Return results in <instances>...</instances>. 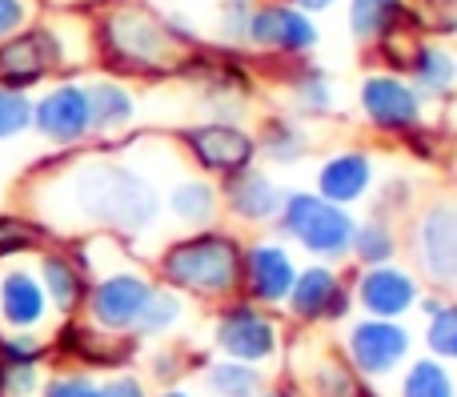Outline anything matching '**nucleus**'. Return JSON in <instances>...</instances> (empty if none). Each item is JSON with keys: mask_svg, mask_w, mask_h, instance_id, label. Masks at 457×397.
I'll use <instances>...</instances> for the list:
<instances>
[{"mask_svg": "<svg viewBox=\"0 0 457 397\" xmlns=\"http://www.w3.org/2000/svg\"><path fill=\"white\" fill-rule=\"evenodd\" d=\"M157 185L149 173L109 153H85V157L61 161V165L37 173L29 185V213L48 233H109V237H141L161 221Z\"/></svg>", "mask_w": 457, "mask_h": 397, "instance_id": "nucleus-1", "label": "nucleus"}, {"mask_svg": "<svg viewBox=\"0 0 457 397\" xmlns=\"http://www.w3.org/2000/svg\"><path fill=\"white\" fill-rule=\"evenodd\" d=\"M93 61L109 77H173L189 56V29L145 0H101L88 16Z\"/></svg>", "mask_w": 457, "mask_h": 397, "instance_id": "nucleus-2", "label": "nucleus"}, {"mask_svg": "<svg viewBox=\"0 0 457 397\" xmlns=\"http://www.w3.org/2000/svg\"><path fill=\"white\" fill-rule=\"evenodd\" d=\"M93 61V29L80 12H56L24 24L16 37L0 45V85L37 93L56 77H77V69Z\"/></svg>", "mask_w": 457, "mask_h": 397, "instance_id": "nucleus-3", "label": "nucleus"}, {"mask_svg": "<svg viewBox=\"0 0 457 397\" xmlns=\"http://www.w3.org/2000/svg\"><path fill=\"white\" fill-rule=\"evenodd\" d=\"M241 237L228 229H189L185 237L169 241L157 257V285L181 297L225 305L241 294Z\"/></svg>", "mask_w": 457, "mask_h": 397, "instance_id": "nucleus-4", "label": "nucleus"}, {"mask_svg": "<svg viewBox=\"0 0 457 397\" xmlns=\"http://www.w3.org/2000/svg\"><path fill=\"white\" fill-rule=\"evenodd\" d=\"M353 229H357V217L349 213V209L333 205V201L317 197L313 189L285 193L281 217H277V233L285 237V245H297L301 253H309L313 261H325V265L349 261Z\"/></svg>", "mask_w": 457, "mask_h": 397, "instance_id": "nucleus-5", "label": "nucleus"}, {"mask_svg": "<svg viewBox=\"0 0 457 397\" xmlns=\"http://www.w3.org/2000/svg\"><path fill=\"white\" fill-rule=\"evenodd\" d=\"M157 277L141 265H109V269L88 273V294H85V326L101 329L109 337H125L137 329L145 305H149Z\"/></svg>", "mask_w": 457, "mask_h": 397, "instance_id": "nucleus-6", "label": "nucleus"}, {"mask_svg": "<svg viewBox=\"0 0 457 397\" xmlns=\"http://www.w3.org/2000/svg\"><path fill=\"white\" fill-rule=\"evenodd\" d=\"M32 133L53 149H80L93 141L85 77H56L32 93Z\"/></svg>", "mask_w": 457, "mask_h": 397, "instance_id": "nucleus-7", "label": "nucleus"}, {"mask_svg": "<svg viewBox=\"0 0 457 397\" xmlns=\"http://www.w3.org/2000/svg\"><path fill=\"white\" fill-rule=\"evenodd\" d=\"M321 45L317 16L301 12L289 0H257L245 32V48L273 61H309L313 48Z\"/></svg>", "mask_w": 457, "mask_h": 397, "instance_id": "nucleus-8", "label": "nucleus"}, {"mask_svg": "<svg viewBox=\"0 0 457 397\" xmlns=\"http://www.w3.org/2000/svg\"><path fill=\"white\" fill-rule=\"evenodd\" d=\"M357 109L365 125L386 136H410L426 125V96L397 69H373L357 80Z\"/></svg>", "mask_w": 457, "mask_h": 397, "instance_id": "nucleus-9", "label": "nucleus"}, {"mask_svg": "<svg viewBox=\"0 0 457 397\" xmlns=\"http://www.w3.org/2000/svg\"><path fill=\"white\" fill-rule=\"evenodd\" d=\"M410 253L434 285L457 294V193H442L413 217Z\"/></svg>", "mask_w": 457, "mask_h": 397, "instance_id": "nucleus-10", "label": "nucleus"}, {"mask_svg": "<svg viewBox=\"0 0 457 397\" xmlns=\"http://www.w3.org/2000/svg\"><path fill=\"white\" fill-rule=\"evenodd\" d=\"M213 342L228 361L261 366V361H273L277 350H281V326H277L273 310H261L245 297H233L217 313Z\"/></svg>", "mask_w": 457, "mask_h": 397, "instance_id": "nucleus-11", "label": "nucleus"}, {"mask_svg": "<svg viewBox=\"0 0 457 397\" xmlns=\"http://www.w3.org/2000/svg\"><path fill=\"white\" fill-rule=\"evenodd\" d=\"M177 141H181L185 157L197 165V173L213 177V181H225V177L257 165V136L233 120H201V125L181 128Z\"/></svg>", "mask_w": 457, "mask_h": 397, "instance_id": "nucleus-12", "label": "nucleus"}, {"mask_svg": "<svg viewBox=\"0 0 457 397\" xmlns=\"http://www.w3.org/2000/svg\"><path fill=\"white\" fill-rule=\"evenodd\" d=\"M297 257L293 245L273 237H257L241 245V294L245 302L261 305V310H281L285 297L297 277Z\"/></svg>", "mask_w": 457, "mask_h": 397, "instance_id": "nucleus-13", "label": "nucleus"}, {"mask_svg": "<svg viewBox=\"0 0 457 397\" xmlns=\"http://www.w3.org/2000/svg\"><path fill=\"white\" fill-rule=\"evenodd\" d=\"M285 310L297 321H305V326H317V321H345L349 310H353V289L345 285L337 265L309 261V265H301L297 277H293Z\"/></svg>", "mask_w": 457, "mask_h": 397, "instance_id": "nucleus-14", "label": "nucleus"}, {"mask_svg": "<svg viewBox=\"0 0 457 397\" xmlns=\"http://www.w3.org/2000/svg\"><path fill=\"white\" fill-rule=\"evenodd\" d=\"M349 289H353V305H361L365 318H381V321H402L421 302V277L410 265L397 261L365 265Z\"/></svg>", "mask_w": 457, "mask_h": 397, "instance_id": "nucleus-15", "label": "nucleus"}, {"mask_svg": "<svg viewBox=\"0 0 457 397\" xmlns=\"http://www.w3.org/2000/svg\"><path fill=\"white\" fill-rule=\"evenodd\" d=\"M48 318L53 310L32 261H21V257L0 261V334H40Z\"/></svg>", "mask_w": 457, "mask_h": 397, "instance_id": "nucleus-16", "label": "nucleus"}, {"mask_svg": "<svg viewBox=\"0 0 457 397\" xmlns=\"http://www.w3.org/2000/svg\"><path fill=\"white\" fill-rule=\"evenodd\" d=\"M413 337L402 321H381V318H361L349 326L345 353L361 377H386L410 358Z\"/></svg>", "mask_w": 457, "mask_h": 397, "instance_id": "nucleus-17", "label": "nucleus"}, {"mask_svg": "<svg viewBox=\"0 0 457 397\" xmlns=\"http://www.w3.org/2000/svg\"><path fill=\"white\" fill-rule=\"evenodd\" d=\"M32 269L40 277V289L48 297V310L56 318H77L88 294V269L72 245H40L32 253Z\"/></svg>", "mask_w": 457, "mask_h": 397, "instance_id": "nucleus-18", "label": "nucleus"}, {"mask_svg": "<svg viewBox=\"0 0 457 397\" xmlns=\"http://www.w3.org/2000/svg\"><path fill=\"white\" fill-rule=\"evenodd\" d=\"M221 185V209L233 221L253 225V229H265V225H277L285 205V189L265 173V169H241V173L225 177Z\"/></svg>", "mask_w": 457, "mask_h": 397, "instance_id": "nucleus-19", "label": "nucleus"}, {"mask_svg": "<svg viewBox=\"0 0 457 397\" xmlns=\"http://www.w3.org/2000/svg\"><path fill=\"white\" fill-rule=\"evenodd\" d=\"M378 185V165L365 149H337L321 161L317 169V197L333 201L341 209H353L357 201H365Z\"/></svg>", "mask_w": 457, "mask_h": 397, "instance_id": "nucleus-20", "label": "nucleus"}, {"mask_svg": "<svg viewBox=\"0 0 457 397\" xmlns=\"http://www.w3.org/2000/svg\"><path fill=\"white\" fill-rule=\"evenodd\" d=\"M88 88V117H93V136L101 141H112V136L129 133L137 125V93L129 80L109 77V72H96V77H85Z\"/></svg>", "mask_w": 457, "mask_h": 397, "instance_id": "nucleus-21", "label": "nucleus"}, {"mask_svg": "<svg viewBox=\"0 0 457 397\" xmlns=\"http://www.w3.org/2000/svg\"><path fill=\"white\" fill-rule=\"evenodd\" d=\"M402 72L421 96H450L457 88V53L445 40H434V37H418L410 48H405V61H402Z\"/></svg>", "mask_w": 457, "mask_h": 397, "instance_id": "nucleus-22", "label": "nucleus"}, {"mask_svg": "<svg viewBox=\"0 0 457 397\" xmlns=\"http://www.w3.org/2000/svg\"><path fill=\"white\" fill-rule=\"evenodd\" d=\"M410 16V0H345L349 37L365 48H389L405 32Z\"/></svg>", "mask_w": 457, "mask_h": 397, "instance_id": "nucleus-23", "label": "nucleus"}, {"mask_svg": "<svg viewBox=\"0 0 457 397\" xmlns=\"http://www.w3.org/2000/svg\"><path fill=\"white\" fill-rule=\"evenodd\" d=\"M165 209L185 229H209V225H217V217H221V185L201 173L181 177V181H173V189H169Z\"/></svg>", "mask_w": 457, "mask_h": 397, "instance_id": "nucleus-24", "label": "nucleus"}, {"mask_svg": "<svg viewBox=\"0 0 457 397\" xmlns=\"http://www.w3.org/2000/svg\"><path fill=\"white\" fill-rule=\"evenodd\" d=\"M397 249H402V233H397V225L389 221V213H370L365 221H357L349 257L365 269V265L397 261Z\"/></svg>", "mask_w": 457, "mask_h": 397, "instance_id": "nucleus-25", "label": "nucleus"}, {"mask_svg": "<svg viewBox=\"0 0 457 397\" xmlns=\"http://www.w3.org/2000/svg\"><path fill=\"white\" fill-rule=\"evenodd\" d=\"M309 153V133L297 117H269L257 133V157L273 165H297Z\"/></svg>", "mask_w": 457, "mask_h": 397, "instance_id": "nucleus-26", "label": "nucleus"}, {"mask_svg": "<svg viewBox=\"0 0 457 397\" xmlns=\"http://www.w3.org/2000/svg\"><path fill=\"white\" fill-rule=\"evenodd\" d=\"M285 88H289V104L297 117H325V112H333V80L317 64L297 61Z\"/></svg>", "mask_w": 457, "mask_h": 397, "instance_id": "nucleus-27", "label": "nucleus"}, {"mask_svg": "<svg viewBox=\"0 0 457 397\" xmlns=\"http://www.w3.org/2000/svg\"><path fill=\"white\" fill-rule=\"evenodd\" d=\"M457 382L437 358H418L402 377V397H453Z\"/></svg>", "mask_w": 457, "mask_h": 397, "instance_id": "nucleus-28", "label": "nucleus"}, {"mask_svg": "<svg viewBox=\"0 0 457 397\" xmlns=\"http://www.w3.org/2000/svg\"><path fill=\"white\" fill-rule=\"evenodd\" d=\"M181 318H185V297L173 294V289H165V285H157L133 334L137 337H157V334H165V329H173Z\"/></svg>", "mask_w": 457, "mask_h": 397, "instance_id": "nucleus-29", "label": "nucleus"}, {"mask_svg": "<svg viewBox=\"0 0 457 397\" xmlns=\"http://www.w3.org/2000/svg\"><path fill=\"white\" fill-rule=\"evenodd\" d=\"M45 245V229L24 213H0V261L8 257H24L37 253Z\"/></svg>", "mask_w": 457, "mask_h": 397, "instance_id": "nucleus-30", "label": "nucleus"}, {"mask_svg": "<svg viewBox=\"0 0 457 397\" xmlns=\"http://www.w3.org/2000/svg\"><path fill=\"white\" fill-rule=\"evenodd\" d=\"M209 390L221 393V397H257L261 390V377L253 366H241V361H217V366H209L205 374Z\"/></svg>", "mask_w": 457, "mask_h": 397, "instance_id": "nucleus-31", "label": "nucleus"}, {"mask_svg": "<svg viewBox=\"0 0 457 397\" xmlns=\"http://www.w3.org/2000/svg\"><path fill=\"white\" fill-rule=\"evenodd\" d=\"M426 345H429V358L457 361V302H442L429 313Z\"/></svg>", "mask_w": 457, "mask_h": 397, "instance_id": "nucleus-32", "label": "nucleus"}, {"mask_svg": "<svg viewBox=\"0 0 457 397\" xmlns=\"http://www.w3.org/2000/svg\"><path fill=\"white\" fill-rule=\"evenodd\" d=\"M32 133V93L0 85V145Z\"/></svg>", "mask_w": 457, "mask_h": 397, "instance_id": "nucleus-33", "label": "nucleus"}, {"mask_svg": "<svg viewBox=\"0 0 457 397\" xmlns=\"http://www.w3.org/2000/svg\"><path fill=\"white\" fill-rule=\"evenodd\" d=\"M313 390H317V397H370L361 374L349 369V366H341V361H325V366L317 369Z\"/></svg>", "mask_w": 457, "mask_h": 397, "instance_id": "nucleus-34", "label": "nucleus"}, {"mask_svg": "<svg viewBox=\"0 0 457 397\" xmlns=\"http://www.w3.org/2000/svg\"><path fill=\"white\" fill-rule=\"evenodd\" d=\"M45 385L40 361H4L0 358V397H37Z\"/></svg>", "mask_w": 457, "mask_h": 397, "instance_id": "nucleus-35", "label": "nucleus"}, {"mask_svg": "<svg viewBox=\"0 0 457 397\" xmlns=\"http://www.w3.org/2000/svg\"><path fill=\"white\" fill-rule=\"evenodd\" d=\"M96 377L88 369H61V374L45 377L37 397H96Z\"/></svg>", "mask_w": 457, "mask_h": 397, "instance_id": "nucleus-36", "label": "nucleus"}, {"mask_svg": "<svg viewBox=\"0 0 457 397\" xmlns=\"http://www.w3.org/2000/svg\"><path fill=\"white\" fill-rule=\"evenodd\" d=\"M253 4L257 0H225L221 4V37L228 45H245V32H249V16H253Z\"/></svg>", "mask_w": 457, "mask_h": 397, "instance_id": "nucleus-37", "label": "nucleus"}, {"mask_svg": "<svg viewBox=\"0 0 457 397\" xmlns=\"http://www.w3.org/2000/svg\"><path fill=\"white\" fill-rule=\"evenodd\" d=\"M37 21V0H0V45Z\"/></svg>", "mask_w": 457, "mask_h": 397, "instance_id": "nucleus-38", "label": "nucleus"}, {"mask_svg": "<svg viewBox=\"0 0 457 397\" xmlns=\"http://www.w3.org/2000/svg\"><path fill=\"white\" fill-rule=\"evenodd\" d=\"M96 397H145V385H141V377H133V374H117L96 385Z\"/></svg>", "mask_w": 457, "mask_h": 397, "instance_id": "nucleus-39", "label": "nucleus"}, {"mask_svg": "<svg viewBox=\"0 0 457 397\" xmlns=\"http://www.w3.org/2000/svg\"><path fill=\"white\" fill-rule=\"evenodd\" d=\"M289 4H297L301 12H309V16H321V12H329V8H337L341 0H289Z\"/></svg>", "mask_w": 457, "mask_h": 397, "instance_id": "nucleus-40", "label": "nucleus"}, {"mask_svg": "<svg viewBox=\"0 0 457 397\" xmlns=\"http://www.w3.org/2000/svg\"><path fill=\"white\" fill-rule=\"evenodd\" d=\"M261 397H293L289 390H269V393H261Z\"/></svg>", "mask_w": 457, "mask_h": 397, "instance_id": "nucleus-41", "label": "nucleus"}, {"mask_svg": "<svg viewBox=\"0 0 457 397\" xmlns=\"http://www.w3.org/2000/svg\"><path fill=\"white\" fill-rule=\"evenodd\" d=\"M161 397H189L185 390H169V393H161Z\"/></svg>", "mask_w": 457, "mask_h": 397, "instance_id": "nucleus-42", "label": "nucleus"}, {"mask_svg": "<svg viewBox=\"0 0 457 397\" xmlns=\"http://www.w3.org/2000/svg\"><path fill=\"white\" fill-rule=\"evenodd\" d=\"M453 397H457V390H453Z\"/></svg>", "mask_w": 457, "mask_h": 397, "instance_id": "nucleus-43", "label": "nucleus"}, {"mask_svg": "<svg viewBox=\"0 0 457 397\" xmlns=\"http://www.w3.org/2000/svg\"><path fill=\"white\" fill-rule=\"evenodd\" d=\"M453 93H457V88H453Z\"/></svg>", "mask_w": 457, "mask_h": 397, "instance_id": "nucleus-44", "label": "nucleus"}]
</instances>
